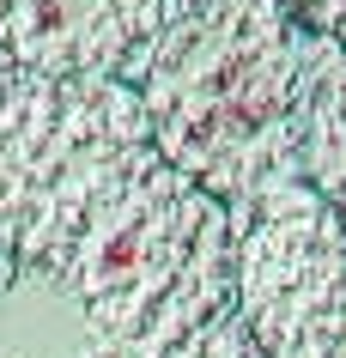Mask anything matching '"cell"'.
Returning <instances> with one entry per match:
<instances>
[{"label": "cell", "mask_w": 346, "mask_h": 358, "mask_svg": "<svg viewBox=\"0 0 346 358\" xmlns=\"http://www.w3.org/2000/svg\"><path fill=\"white\" fill-rule=\"evenodd\" d=\"M298 176L346 225V43L310 31L298 37V103H291Z\"/></svg>", "instance_id": "cell-6"}, {"label": "cell", "mask_w": 346, "mask_h": 358, "mask_svg": "<svg viewBox=\"0 0 346 358\" xmlns=\"http://www.w3.org/2000/svg\"><path fill=\"white\" fill-rule=\"evenodd\" d=\"M298 37L291 0H182L134 85L146 146L225 207L298 176Z\"/></svg>", "instance_id": "cell-1"}, {"label": "cell", "mask_w": 346, "mask_h": 358, "mask_svg": "<svg viewBox=\"0 0 346 358\" xmlns=\"http://www.w3.org/2000/svg\"><path fill=\"white\" fill-rule=\"evenodd\" d=\"M291 13H298V24L346 43V0H291Z\"/></svg>", "instance_id": "cell-9"}, {"label": "cell", "mask_w": 346, "mask_h": 358, "mask_svg": "<svg viewBox=\"0 0 346 358\" xmlns=\"http://www.w3.org/2000/svg\"><path fill=\"white\" fill-rule=\"evenodd\" d=\"M146 146V110L134 85L55 79L13 67L0 85V249L61 280L97 194Z\"/></svg>", "instance_id": "cell-3"}, {"label": "cell", "mask_w": 346, "mask_h": 358, "mask_svg": "<svg viewBox=\"0 0 346 358\" xmlns=\"http://www.w3.org/2000/svg\"><path fill=\"white\" fill-rule=\"evenodd\" d=\"M92 328L67 280H19L0 292V358H85Z\"/></svg>", "instance_id": "cell-7"}, {"label": "cell", "mask_w": 346, "mask_h": 358, "mask_svg": "<svg viewBox=\"0 0 346 358\" xmlns=\"http://www.w3.org/2000/svg\"><path fill=\"white\" fill-rule=\"evenodd\" d=\"M182 0H0L13 67L140 85Z\"/></svg>", "instance_id": "cell-5"}, {"label": "cell", "mask_w": 346, "mask_h": 358, "mask_svg": "<svg viewBox=\"0 0 346 358\" xmlns=\"http://www.w3.org/2000/svg\"><path fill=\"white\" fill-rule=\"evenodd\" d=\"M61 280L103 358H164L237 310L231 207L140 146L97 194Z\"/></svg>", "instance_id": "cell-2"}, {"label": "cell", "mask_w": 346, "mask_h": 358, "mask_svg": "<svg viewBox=\"0 0 346 358\" xmlns=\"http://www.w3.org/2000/svg\"><path fill=\"white\" fill-rule=\"evenodd\" d=\"M231 303L261 358H346V225L304 176L231 207Z\"/></svg>", "instance_id": "cell-4"}, {"label": "cell", "mask_w": 346, "mask_h": 358, "mask_svg": "<svg viewBox=\"0 0 346 358\" xmlns=\"http://www.w3.org/2000/svg\"><path fill=\"white\" fill-rule=\"evenodd\" d=\"M164 358H261V352H255V340L243 334V322H237V310H231V316L207 322L194 340H182V346L164 352Z\"/></svg>", "instance_id": "cell-8"}, {"label": "cell", "mask_w": 346, "mask_h": 358, "mask_svg": "<svg viewBox=\"0 0 346 358\" xmlns=\"http://www.w3.org/2000/svg\"><path fill=\"white\" fill-rule=\"evenodd\" d=\"M13 79V55H6V43H0V85Z\"/></svg>", "instance_id": "cell-10"}]
</instances>
